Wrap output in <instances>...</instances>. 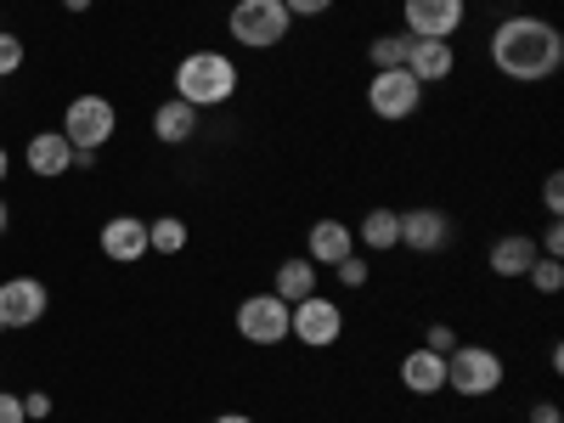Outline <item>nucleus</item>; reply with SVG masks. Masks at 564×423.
<instances>
[{
	"label": "nucleus",
	"instance_id": "obj_1",
	"mask_svg": "<svg viewBox=\"0 0 564 423\" xmlns=\"http://www.w3.org/2000/svg\"><path fill=\"white\" fill-rule=\"evenodd\" d=\"M491 63H497V74L513 79V85H542V79H553L558 63H564V34H558L547 18H531V12L502 18L497 34H491Z\"/></svg>",
	"mask_w": 564,
	"mask_h": 423
},
{
	"label": "nucleus",
	"instance_id": "obj_2",
	"mask_svg": "<svg viewBox=\"0 0 564 423\" xmlns=\"http://www.w3.org/2000/svg\"><path fill=\"white\" fill-rule=\"evenodd\" d=\"M238 63H231L226 52H186L175 63V97L193 102V108H220L238 97Z\"/></svg>",
	"mask_w": 564,
	"mask_h": 423
},
{
	"label": "nucleus",
	"instance_id": "obj_3",
	"mask_svg": "<svg viewBox=\"0 0 564 423\" xmlns=\"http://www.w3.org/2000/svg\"><path fill=\"white\" fill-rule=\"evenodd\" d=\"M226 29H231V40H238V45H249V52H271V45L289 40L294 18H289L282 0H238L231 18H226Z\"/></svg>",
	"mask_w": 564,
	"mask_h": 423
},
{
	"label": "nucleus",
	"instance_id": "obj_4",
	"mask_svg": "<svg viewBox=\"0 0 564 423\" xmlns=\"http://www.w3.org/2000/svg\"><path fill=\"white\" fill-rule=\"evenodd\" d=\"M502 356L486 350V345H457L446 356V390L468 395V401H480V395H497L502 390Z\"/></svg>",
	"mask_w": 564,
	"mask_h": 423
},
{
	"label": "nucleus",
	"instance_id": "obj_5",
	"mask_svg": "<svg viewBox=\"0 0 564 423\" xmlns=\"http://www.w3.org/2000/svg\"><path fill=\"white\" fill-rule=\"evenodd\" d=\"M417 102H423V85H417L406 68H372V79H367V108L379 113L384 124L412 119Z\"/></svg>",
	"mask_w": 564,
	"mask_h": 423
},
{
	"label": "nucleus",
	"instance_id": "obj_6",
	"mask_svg": "<svg viewBox=\"0 0 564 423\" xmlns=\"http://www.w3.org/2000/svg\"><path fill=\"white\" fill-rule=\"evenodd\" d=\"M113 124H119V113H113V102L108 97H74L68 108H63V135H68V148H108L113 141Z\"/></svg>",
	"mask_w": 564,
	"mask_h": 423
},
{
	"label": "nucleus",
	"instance_id": "obj_7",
	"mask_svg": "<svg viewBox=\"0 0 564 423\" xmlns=\"http://www.w3.org/2000/svg\"><path fill=\"white\" fill-rule=\"evenodd\" d=\"M339 334H345V311H339L334 300L311 294V300H300V305L289 311V339H300L305 350H327V345H339Z\"/></svg>",
	"mask_w": 564,
	"mask_h": 423
},
{
	"label": "nucleus",
	"instance_id": "obj_8",
	"mask_svg": "<svg viewBox=\"0 0 564 423\" xmlns=\"http://www.w3.org/2000/svg\"><path fill=\"white\" fill-rule=\"evenodd\" d=\"M289 311H294V305H282L276 294H249V300L238 305V334H243L249 345L271 350V345L289 339Z\"/></svg>",
	"mask_w": 564,
	"mask_h": 423
},
{
	"label": "nucleus",
	"instance_id": "obj_9",
	"mask_svg": "<svg viewBox=\"0 0 564 423\" xmlns=\"http://www.w3.org/2000/svg\"><path fill=\"white\" fill-rule=\"evenodd\" d=\"M468 18V0H406L401 23L412 40H452Z\"/></svg>",
	"mask_w": 564,
	"mask_h": 423
},
{
	"label": "nucleus",
	"instance_id": "obj_10",
	"mask_svg": "<svg viewBox=\"0 0 564 423\" xmlns=\"http://www.w3.org/2000/svg\"><path fill=\"white\" fill-rule=\"evenodd\" d=\"M45 305H52V294H45L40 276H7L0 282V327H7V334L34 327L45 316Z\"/></svg>",
	"mask_w": 564,
	"mask_h": 423
},
{
	"label": "nucleus",
	"instance_id": "obj_11",
	"mask_svg": "<svg viewBox=\"0 0 564 423\" xmlns=\"http://www.w3.org/2000/svg\"><path fill=\"white\" fill-rule=\"evenodd\" d=\"M102 254L108 260H119V265H135V260H148V220L141 215H113L108 226H102Z\"/></svg>",
	"mask_w": 564,
	"mask_h": 423
},
{
	"label": "nucleus",
	"instance_id": "obj_12",
	"mask_svg": "<svg viewBox=\"0 0 564 423\" xmlns=\"http://www.w3.org/2000/svg\"><path fill=\"white\" fill-rule=\"evenodd\" d=\"M401 243L412 254H441L452 243V220L441 209H406L401 215Z\"/></svg>",
	"mask_w": 564,
	"mask_h": 423
},
{
	"label": "nucleus",
	"instance_id": "obj_13",
	"mask_svg": "<svg viewBox=\"0 0 564 423\" xmlns=\"http://www.w3.org/2000/svg\"><path fill=\"white\" fill-rule=\"evenodd\" d=\"M29 170L34 175H45V181H57V175H68L74 170V148H68V135L63 130H40V135H29Z\"/></svg>",
	"mask_w": 564,
	"mask_h": 423
},
{
	"label": "nucleus",
	"instance_id": "obj_14",
	"mask_svg": "<svg viewBox=\"0 0 564 423\" xmlns=\"http://www.w3.org/2000/svg\"><path fill=\"white\" fill-rule=\"evenodd\" d=\"M457 68V52H452V40H412V57H406V74L417 85H441L452 79Z\"/></svg>",
	"mask_w": 564,
	"mask_h": 423
},
{
	"label": "nucleus",
	"instance_id": "obj_15",
	"mask_svg": "<svg viewBox=\"0 0 564 423\" xmlns=\"http://www.w3.org/2000/svg\"><path fill=\"white\" fill-rule=\"evenodd\" d=\"M305 254H311V265H339L345 254H356V231L345 220H316L305 238Z\"/></svg>",
	"mask_w": 564,
	"mask_h": 423
},
{
	"label": "nucleus",
	"instance_id": "obj_16",
	"mask_svg": "<svg viewBox=\"0 0 564 423\" xmlns=\"http://www.w3.org/2000/svg\"><path fill=\"white\" fill-rule=\"evenodd\" d=\"M401 384H406L412 395H441V390H446V356H435V350H406V356H401Z\"/></svg>",
	"mask_w": 564,
	"mask_h": 423
},
{
	"label": "nucleus",
	"instance_id": "obj_17",
	"mask_svg": "<svg viewBox=\"0 0 564 423\" xmlns=\"http://www.w3.org/2000/svg\"><path fill=\"white\" fill-rule=\"evenodd\" d=\"M536 260H542V249H536V238H525V231H508V238H497L491 254H486V265L497 276H525Z\"/></svg>",
	"mask_w": 564,
	"mask_h": 423
},
{
	"label": "nucleus",
	"instance_id": "obj_18",
	"mask_svg": "<svg viewBox=\"0 0 564 423\" xmlns=\"http://www.w3.org/2000/svg\"><path fill=\"white\" fill-rule=\"evenodd\" d=\"M153 135L170 141V148L193 141V135H198V108L181 102V97H175V102H159V108H153Z\"/></svg>",
	"mask_w": 564,
	"mask_h": 423
},
{
	"label": "nucleus",
	"instance_id": "obj_19",
	"mask_svg": "<svg viewBox=\"0 0 564 423\" xmlns=\"http://www.w3.org/2000/svg\"><path fill=\"white\" fill-rule=\"evenodd\" d=\"M356 243L372 249V254H390L401 243V215L395 209H367L361 226H356Z\"/></svg>",
	"mask_w": 564,
	"mask_h": 423
},
{
	"label": "nucleus",
	"instance_id": "obj_20",
	"mask_svg": "<svg viewBox=\"0 0 564 423\" xmlns=\"http://www.w3.org/2000/svg\"><path fill=\"white\" fill-rule=\"evenodd\" d=\"M271 294H276L282 305L311 300V294H316V265H311V260H282V265H276V282H271Z\"/></svg>",
	"mask_w": 564,
	"mask_h": 423
},
{
	"label": "nucleus",
	"instance_id": "obj_21",
	"mask_svg": "<svg viewBox=\"0 0 564 423\" xmlns=\"http://www.w3.org/2000/svg\"><path fill=\"white\" fill-rule=\"evenodd\" d=\"M186 249V220L181 215H159V220H148V254H181Z\"/></svg>",
	"mask_w": 564,
	"mask_h": 423
},
{
	"label": "nucleus",
	"instance_id": "obj_22",
	"mask_svg": "<svg viewBox=\"0 0 564 423\" xmlns=\"http://www.w3.org/2000/svg\"><path fill=\"white\" fill-rule=\"evenodd\" d=\"M406 57H412V34L406 29L372 40V68H406Z\"/></svg>",
	"mask_w": 564,
	"mask_h": 423
},
{
	"label": "nucleus",
	"instance_id": "obj_23",
	"mask_svg": "<svg viewBox=\"0 0 564 423\" xmlns=\"http://www.w3.org/2000/svg\"><path fill=\"white\" fill-rule=\"evenodd\" d=\"M525 276L536 282V294H558V289H564V265H558V260H547V254H542Z\"/></svg>",
	"mask_w": 564,
	"mask_h": 423
},
{
	"label": "nucleus",
	"instance_id": "obj_24",
	"mask_svg": "<svg viewBox=\"0 0 564 423\" xmlns=\"http://www.w3.org/2000/svg\"><path fill=\"white\" fill-rule=\"evenodd\" d=\"M334 276H339V282H345V289H361V282H367V276H372V265H367V260H361V254H345V260H339V265H334Z\"/></svg>",
	"mask_w": 564,
	"mask_h": 423
},
{
	"label": "nucleus",
	"instance_id": "obj_25",
	"mask_svg": "<svg viewBox=\"0 0 564 423\" xmlns=\"http://www.w3.org/2000/svg\"><path fill=\"white\" fill-rule=\"evenodd\" d=\"M23 68V40L18 34H0V79Z\"/></svg>",
	"mask_w": 564,
	"mask_h": 423
},
{
	"label": "nucleus",
	"instance_id": "obj_26",
	"mask_svg": "<svg viewBox=\"0 0 564 423\" xmlns=\"http://www.w3.org/2000/svg\"><path fill=\"white\" fill-rule=\"evenodd\" d=\"M423 350H435V356H452V350H457V334H452L446 322H435L430 334H423Z\"/></svg>",
	"mask_w": 564,
	"mask_h": 423
},
{
	"label": "nucleus",
	"instance_id": "obj_27",
	"mask_svg": "<svg viewBox=\"0 0 564 423\" xmlns=\"http://www.w3.org/2000/svg\"><path fill=\"white\" fill-rule=\"evenodd\" d=\"M536 249H542L547 260H558V254H564V226H558V215L547 220V231H542V243H536Z\"/></svg>",
	"mask_w": 564,
	"mask_h": 423
},
{
	"label": "nucleus",
	"instance_id": "obj_28",
	"mask_svg": "<svg viewBox=\"0 0 564 423\" xmlns=\"http://www.w3.org/2000/svg\"><path fill=\"white\" fill-rule=\"evenodd\" d=\"M23 417L45 423V417H52V395H45V390H29V395H23Z\"/></svg>",
	"mask_w": 564,
	"mask_h": 423
},
{
	"label": "nucleus",
	"instance_id": "obj_29",
	"mask_svg": "<svg viewBox=\"0 0 564 423\" xmlns=\"http://www.w3.org/2000/svg\"><path fill=\"white\" fill-rule=\"evenodd\" d=\"M289 7V18H322V12H334V0H282Z\"/></svg>",
	"mask_w": 564,
	"mask_h": 423
},
{
	"label": "nucleus",
	"instance_id": "obj_30",
	"mask_svg": "<svg viewBox=\"0 0 564 423\" xmlns=\"http://www.w3.org/2000/svg\"><path fill=\"white\" fill-rule=\"evenodd\" d=\"M542 204H547V215H564V181L558 175L542 181Z\"/></svg>",
	"mask_w": 564,
	"mask_h": 423
},
{
	"label": "nucleus",
	"instance_id": "obj_31",
	"mask_svg": "<svg viewBox=\"0 0 564 423\" xmlns=\"http://www.w3.org/2000/svg\"><path fill=\"white\" fill-rule=\"evenodd\" d=\"M0 423H29V417H23V395L0 390Z\"/></svg>",
	"mask_w": 564,
	"mask_h": 423
},
{
	"label": "nucleus",
	"instance_id": "obj_32",
	"mask_svg": "<svg viewBox=\"0 0 564 423\" xmlns=\"http://www.w3.org/2000/svg\"><path fill=\"white\" fill-rule=\"evenodd\" d=\"M531 423H564V412H558L553 401H536V406H531Z\"/></svg>",
	"mask_w": 564,
	"mask_h": 423
},
{
	"label": "nucleus",
	"instance_id": "obj_33",
	"mask_svg": "<svg viewBox=\"0 0 564 423\" xmlns=\"http://www.w3.org/2000/svg\"><path fill=\"white\" fill-rule=\"evenodd\" d=\"M74 170H97V148H74Z\"/></svg>",
	"mask_w": 564,
	"mask_h": 423
},
{
	"label": "nucleus",
	"instance_id": "obj_34",
	"mask_svg": "<svg viewBox=\"0 0 564 423\" xmlns=\"http://www.w3.org/2000/svg\"><path fill=\"white\" fill-rule=\"evenodd\" d=\"M215 423H254V417H249V412H220Z\"/></svg>",
	"mask_w": 564,
	"mask_h": 423
},
{
	"label": "nucleus",
	"instance_id": "obj_35",
	"mask_svg": "<svg viewBox=\"0 0 564 423\" xmlns=\"http://www.w3.org/2000/svg\"><path fill=\"white\" fill-rule=\"evenodd\" d=\"M7 226H12V209H7V198H0V238H7Z\"/></svg>",
	"mask_w": 564,
	"mask_h": 423
},
{
	"label": "nucleus",
	"instance_id": "obj_36",
	"mask_svg": "<svg viewBox=\"0 0 564 423\" xmlns=\"http://www.w3.org/2000/svg\"><path fill=\"white\" fill-rule=\"evenodd\" d=\"M7 175H12V153H7V148H0V181H7Z\"/></svg>",
	"mask_w": 564,
	"mask_h": 423
},
{
	"label": "nucleus",
	"instance_id": "obj_37",
	"mask_svg": "<svg viewBox=\"0 0 564 423\" xmlns=\"http://www.w3.org/2000/svg\"><path fill=\"white\" fill-rule=\"evenodd\" d=\"M63 7H68V12H90V0H63Z\"/></svg>",
	"mask_w": 564,
	"mask_h": 423
}]
</instances>
